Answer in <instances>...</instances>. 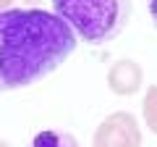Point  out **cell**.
Wrapping results in <instances>:
<instances>
[{
	"label": "cell",
	"mask_w": 157,
	"mask_h": 147,
	"mask_svg": "<svg viewBox=\"0 0 157 147\" xmlns=\"http://www.w3.org/2000/svg\"><path fill=\"white\" fill-rule=\"evenodd\" d=\"M76 34L58 13L42 8L0 11V92L42 81L71 58Z\"/></svg>",
	"instance_id": "1"
},
{
	"label": "cell",
	"mask_w": 157,
	"mask_h": 147,
	"mask_svg": "<svg viewBox=\"0 0 157 147\" xmlns=\"http://www.w3.org/2000/svg\"><path fill=\"white\" fill-rule=\"evenodd\" d=\"M55 13L89 45L115 40L131 18V0H55Z\"/></svg>",
	"instance_id": "2"
},
{
	"label": "cell",
	"mask_w": 157,
	"mask_h": 147,
	"mask_svg": "<svg viewBox=\"0 0 157 147\" xmlns=\"http://www.w3.org/2000/svg\"><path fill=\"white\" fill-rule=\"evenodd\" d=\"M92 147H141L139 121L131 113H110L92 137Z\"/></svg>",
	"instance_id": "3"
},
{
	"label": "cell",
	"mask_w": 157,
	"mask_h": 147,
	"mask_svg": "<svg viewBox=\"0 0 157 147\" xmlns=\"http://www.w3.org/2000/svg\"><path fill=\"white\" fill-rule=\"evenodd\" d=\"M141 79H144V71L136 61H115L107 71V87H110L113 95H121V97H128V95H136L141 87Z\"/></svg>",
	"instance_id": "4"
},
{
	"label": "cell",
	"mask_w": 157,
	"mask_h": 147,
	"mask_svg": "<svg viewBox=\"0 0 157 147\" xmlns=\"http://www.w3.org/2000/svg\"><path fill=\"white\" fill-rule=\"evenodd\" d=\"M26 147H78L76 137L68 131H58V129H42L29 139Z\"/></svg>",
	"instance_id": "5"
},
{
	"label": "cell",
	"mask_w": 157,
	"mask_h": 147,
	"mask_svg": "<svg viewBox=\"0 0 157 147\" xmlns=\"http://www.w3.org/2000/svg\"><path fill=\"white\" fill-rule=\"evenodd\" d=\"M144 121L152 131L157 134V84L149 87L144 95Z\"/></svg>",
	"instance_id": "6"
},
{
	"label": "cell",
	"mask_w": 157,
	"mask_h": 147,
	"mask_svg": "<svg viewBox=\"0 0 157 147\" xmlns=\"http://www.w3.org/2000/svg\"><path fill=\"white\" fill-rule=\"evenodd\" d=\"M147 8H149V18H152V24L157 26V0H149V3H147Z\"/></svg>",
	"instance_id": "7"
},
{
	"label": "cell",
	"mask_w": 157,
	"mask_h": 147,
	"mask_svg": "<svg viewBox=\"0 0 157 147\" xmlns=\"http://www.w3.org/2000/svg\"><path fill=\"white\" fill-rule=\"evenodd\" d=\"M8 3H13V0H0V11H3V8H6Z\"/></svg>",
	"instance_id": "8"
},
{
	"label": "cell",
	"mask_w": 157,
	"mask_h": 147,
	"mask_svg": "<svg viewBox=\"0 0 157 147\" xmlns=\"http://www.w3.org/2000/svg\"><path fill=\"white\" fill-rule=\"evenodd\" d=\"M0 147H11V145H8V142H6V139H0Z\"/></svg>",
	"instance_id": "9"
},
{
	"label": "cell",
	"mask_w": 157,
	"mask_h": 147,
	"mask_svg": "<svg viewBox=\"0 0 157 147\" xmlns=\"http://www.w3.org/2000/svg\"><path fill=\"white\" fill-rule=\"evenodd\" d=\"M24 3H42V0H24Z\"/></svg>",
	"instance_id": "10"
}]
</instances>
